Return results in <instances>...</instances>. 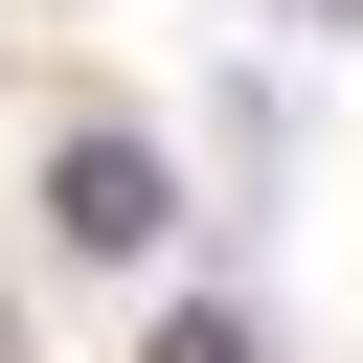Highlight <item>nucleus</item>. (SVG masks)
Returning <instances> with one entry per match:
<instances>
[{
  "label": "nucleus",
  "instance_id": "1",
  "mask_svg": "<svg viewBox=\"0 0 363 363\" xmlns=\"http://www.w3.org/2000/svg\"><path fill=\"white\" fill-rule=\"evenodd\" d=\"M45 227H68L91 272H136V250L182 227V182H159V136H68V159H45Z\"/></svg>",
  "mask_w": 363,
  "mask_h": 363
},
{
  "label": "nucleus",
  "instance_id": "2",
  "mask_svg": "<svg viewBox=\"0 0 363 363\" xmlns=\"http://www.w3.org/2000/svg\"><path fill=\"white\" fill-rule=\"evenodd\" d=\"M159 363H250V318H159Z\"/></svg>",
  "mask_w": 363,
  "mask_h": 363
}]
</instances>
